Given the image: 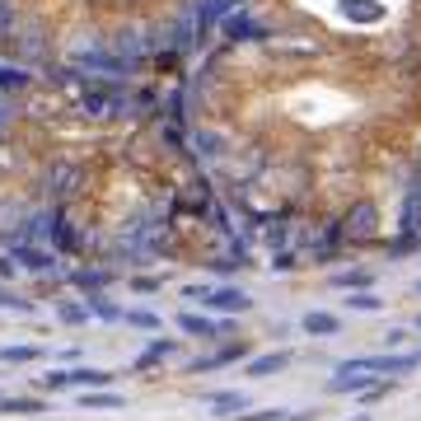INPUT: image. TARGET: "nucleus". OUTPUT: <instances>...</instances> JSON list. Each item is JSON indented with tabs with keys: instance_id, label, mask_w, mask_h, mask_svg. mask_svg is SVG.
I'll list each match as a JSON object with an SVG mask.
<instances>
[{
	"instance_id": "nucleus-1",
	"label": "nucleus",
	"mask_w": 421,
	"mask_h": 421,
	"mask_svg": "<svg viewBox=\"0 0 421 421\" xmlns=\"http://www.w3.org/2000/svg\"><path fill=\"white\" fill-rule=\"evenodd\" d=\"M108 379L113 375H103V370H57V375L42 379V388H89V384L108 388Z\"/></svg>"
},
{
	"instance_id": "nucleus-9",
	"label": "nucleus",
	"mask_w": 421,
	"mask_h": 421,
	"mask_svg": "<svg viewBox=\"0 0 421 421\" xmlns=\"http://www.w3.org/2000/svg\"><path fill=\"white\" fill-rule=\"evenodd\" d=\"M346 305H351V309H379V300H370V295H351Z\"/></svg>"
},
{
	"instance_id": "nucleus-2",
	"label": "nucleus",
	"mask_w": 421,
	"mask_h": 421,
	"mask_svg": "<svg viewBox=\"0 0 421 421\" xmlns=\"http://www.w3.org/2000/svg\"><path fill=\"white\" fill-rule=\"evenodd\" d=\"M290 361H295L290 351H271V356H258V361L249 365V375H258V379H262V375H276V370H286Z\"/></svg>"
},
{
	"instance_id": "nucleus-11",
	"label": "nucleus",
	"mask_w": 421,
	"mask_h": 421,
	"mask_svg": "<svg viewBox=\"0 0 421 421\" xmlns=\"http://www.w3.org/2000/svg\"><path fill=\"white\" fill-rule=\"evenodd\" d=\"M234 421H281V412H258V417H234Z\"/></svg>"
},
{
	"instance_id": "nucleus-7",
	"label": "nucleus",
	"mask_w": 421,
	"mask_h": 421,
	"mask_svg": "<svg viewBox=\"0 0 421 421\" xmlns=\"http://www.w3.org/2000/svg\"><path fill=\"white\" fill-rule=\"evenodd\" d=\"M305 328L309 332H337V319L332 314H305Z\"/></svg>"
},
{
	"instance_id": "nucleus-3",
	"label": "nucleus",
	"mask_w": 421,
	"mask_h": 421,
	"mask_svg": "<svg viewBox=\"0 0 421 421\" xmlns=\"http://www.w3.org/2000/svg\"><path fill=\"white\" fill-rule=\"evenodd\" d=\"M206 305H210V309H225V314H244V309H249V300H244L239 290H210Z\"/></svg>"
},
{
	"instance_id": "nucleus-8",
	"label": "nucleus",
	"mask_w": 421,
	"mask_h": 421,
	"mask_svg": "<svg viewBox=\"0 0 421 421\" xmlns=\"http://www.w3.org/2000/svg\"><path fill=\"white\" fill-rule=\"evenodd\" d=\"M0 356H5V361H33L38 351H33V346H5Z\"/></svg>"
},
{
	"instance_id": "nucleus-5",
	"label": "nucleus",
	"mask_w": 421,
	"mask_h": 421,
	"mask_svg": "<svg viewBox=\"0 0 421 421\" xmlns=\"http://www.w3.org/2000/svg\"><path fill=\"white\" fill-rule=\"evenodd\" d=\"M80 407H122V393H80Z\"/></svg>"
},
{
	"instance_id": "nucleus-10",
	"label": "nucleus",
	"mask_w": 421,
	"mask_h": 421,
	"mask_svg": "<svg viewBox=\"0 0 421 421\" xmlns=\"http://www.w3.org/2000/svg\"><path fill=\"white\" fill-rule=\"evenodd\" d=\"M183 328H188V332H210L206 319H183Z\"/></svg>"
},
{
	"instance_id": "nucleus-4",
	"label": "nucleus",
	"mask_w": 421,
	"mask_h": 421,
	"mask_svg": "<svg viewBox=\"0 0 421 421\" xmlns=\"http://www.w3.org/2000/svg\"><path fill=\"white\" fill-rule=\"evenodd\" d=\"M0 412H10V417H28V412H47V402H42V398H0Z\"/></svg>"
},
{
	"instance_id": "nucleus-6",
	"label": "nucleus",
	"mask_w": 421,
	"mask_h": 421,
	"mask_svg": "<svg viewBox=\"0 0 421 421\" xmlns=\"http://www.w3.org/2000/svg\"><path fill=\"white\" fill-rule=\"evenodd\" d=\"M210 407H215V412H230V407H244V402H249V393H210Z\"/></svg>"
},
{
	"instance_id": "nucleus-12",
	"label": "nucleus",
	"mask_w": 421,
	"mask_h": 421,
	"mask_svg": "<svg viewBox=\"0 0 421 421\" xmlns=\"http://www.w3.org/2000/svg\"><path fill=\"white\" fill-rule=\"evenodd\" d=\"M356 421H370V412H361V417H356Z\"/></svg>"
}]
</instances>
